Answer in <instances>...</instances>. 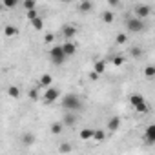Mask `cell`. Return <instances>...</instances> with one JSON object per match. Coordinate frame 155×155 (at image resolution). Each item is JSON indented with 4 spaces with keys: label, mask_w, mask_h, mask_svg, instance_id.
<instances>
[{
    "label": "cell",
    "mask_w": 155,
    "mask_h": 155,
    "mask_svg": "<svg viewBox=\"0 0 155 155\" xmlns=\"http://www.w3.org/2000/svg\"><path fill=\"white\" fill-rule=\"evenodd\" d=\"M49 58H51V62H53L55 66H62V64L68 60V57H66L64 51H62V46H53L51 51H49Z\"/></svg>",
    "instance_id": "cell-3"
},
{
    "label": "cell",
    "mask_w": 155,
    "mask_h": 155,
    "mask_svg": "<svg viewBox=\"0 0 155 155\" xmlns=\"http://www.w3.org/2000/svg\"><path fill=\"white\" fill-rule=\"evenodd\" d=\"M130 102H131V106L137 110V111H140V113H146L150 108H148V104H146V101H144V97H140V95H131L130 97Z\"/></svg>",
    "instance_id": "cell-4"
},
{
    "label": "cell",
    "mask_w": 155,
    "mask_h": 155,
    "mask_svg": "<svg viewBox=\"0 0 155 155\" xmlns=\"http://www.w3.org/2000/svg\"><path fill=\"white\" fill-rule=\"evenodd\" d=\"M22 142H24V146H33V142H35V135L29 133V131H26V133L22 135Z\"/></svg>",
    "instance_id": "cell-11"
},
{
    "label": "cell",
    "mask_w": 155,
    "mask_h": 155,
    "mask_svg": "<svg viewBox=\"0 0 155 155\" xmlns=\"http://www.w3.org/2000/svg\"><path fill=\"white\" fill-rule=\"evenodd\" d=\"M62 108L68 111V113H75V111H81L84 106H82V99L77 95V93H68L64 99H62Z\"/></svg>",
    "instance_id": "cell-1"
},
{
    "label": "cell",
    "mask_w": 155,
    "mask_h": 155,
    "mask_svg": "<svg viewBox=\"0 0 155 155\" xmlns=\"http://www.w3.org/2000/svg\"><path fill=\"white\" fill-rule=\"evenodd\" d=\"M51 86H53V77L48 75V73L42 75V79H40V88H46V90H48V88H51Z\"/></svg>",
    "instance_id": "cell-10"
},
{
    "label": "cell",
    "mask_w": 155,
    "mask_h": 155,
    "mask_svg": "<svg viewBox=\"0 0 155 155\" xmlns=\"http://www.w3.org/2000/svg\"><path fill=\"white\" fill-rule=\"evenodd\" d=\"M113 62H115L117 66H120V64L124 62V57H120V55H119V57H115V60H113Z\"/></svg>",
    "instance_id": "cell-28"
},
{
    "label": "cell",
    "mask_w": 155,
    "mask_h": 155,
    "mask_svg": "<svg viewBox=\"0 0 155 155\" xmlns=\"http://www.w3.org/2000/svg\"><path fill=\"white\" fill-rule=\"evenodd\" d=\"M91 9V2H82L81 4V11H90Z\"/></svg>",
    "instance_id": "cell-25"
},
{
    "label": "cell",
    "mask_w": 155,
    "mask_h": 155,
    "mask_svg": "<svg viewBox=\"0 0 155 155\" xmlns=\"http://www.w3.org/2000/svg\"><path fill=\"white\" fill-rule=\"evenodd\" d=\"M62 51H64V55L69 58L71 55H75V51H77V46H75L73 42H66V44H62Z\"/></svg>",
    "instance_id": "cell-8"
},
{
    "label": "cell",
    "mask_w": 155,
    "mask_h": 155,
    "mask_svg": "<svg viewBox=\"0 0 155 155\" xmlns=\"http://www.w3.org/2000/svg\"><path fill=\"white\" fill-rule=\"evenodd\" d=\"M35 6H37V4H35V2H31V0L24 2V8H26V9H29V11H33V9H35Z\"/></svg>",
    "instance_id": "cell-24"
},
{
    "label": "cell",
    "mask_w": 155,
    "mask_h": 155,
    "mask_svg": "<svg viewBox=\"0 0 155 155\" xmlns=\"http://www.w3.org/2000/svg\"><path fill=\"white\" fill-rule=\"evenodd\" d=\"M144 73H146V77H148V79H151V77L155 75V68H153V66H148Z\"/></svg>",
    "instance_id": "cell-20"
},
{
    "label": "cell",
    "mask_w": 155,
    "mask_h": 155,
    "mask_svg": "<svg viewBox=\"0 0 155 155\" xmlns=\"http://www.w3.org/2000/svg\"><path fill=\"white\" fill-rule=\"evenodd\" d=\"M119 126H120V119H119V117H113V119L110 120V124H108V130H110V131H117Z\"/></svg>",
    "instance_id": "cell-12"
},
{
    "label": "cell",
    "mask_w": 155,
    "mask_h": 155,
    "mask_svg": "<svg viewBox=\"0 0 155 155\" xmlns=\"http://www.w3.org/2000/svg\"><path fill=\"white\" fill-rule=\"evenodd\" d=\"M150 11H151V8H150V6H144V4H142V6H137V9H135L137 18H140V20H142L144 17H148V15H150Z\"/></svg>",
    "instance_id": "cell-7"
},
{
    "label": "cell",
    "mask_w": 155,
    "mask_h": 155,
    "mask_svg": "<svg viewBox=\"0 0 155 155\" xmlns=\"http://www.w3.org/2000/svg\"><path fill=\"white\" fill-rule=\"evenodd\" d=\"M104 137H106V133H104L102 130H97V131L93 130V137H91V139H95V140H102Z\"/></svg>",
    "instance_id": "cell-17"
},
{
    "label": "cell",
    "mask_w": 155,
    "mask_h": 155,
    "mask_svg": "<svg viewBox=\"0 0 155 155\" xmlns=\"http://www.w3.org/2000/svg\"><path fill=\"white\" fill-rule=\"evenodd\" d=\"M140 55H142V49H140V48H131V57L139 58Z\"/></svg>",
    "instance_id": "cell-21"
},
{
    "label": "cell",
    "mask_w": 155,
    "mask_h": 155,
    "mask_svg": "<svg viewBox=\"0 0 155 155\" xmlns=\"http://www.w3.org/2000/svg\"><path fill=\"white\" fill-rule=\"evenodd\" d=\"M31 22H33V26H35V28H37V29H42V26H44V24H42V20H40V18H38V17H37V18H33V20H31Z\"/></svg>",
    "instance_id": "cell-23"
},
{
    "label": "cell",
    "mask_w": 155,
    "mask_h": 155,
    "mask_svg": "<svg viewBox=\"0 0 155 155\" xmlns=\"http://www.w3.org/2000/svg\"><path fill=\"white\" fill-rule=\"evenodd\" d=\"M57 99H58V90H57V88H53V86H51V88H48V90H46V93H44V101H46L48 104H51V102H55Z\"/></svg>",
    "instance_id": "cell-5"
},
{
    "label": "cell",
    "mask_w": 155,
    "mask_h": 155,
    "mask_svg": "<svg viewBox=\"0 0 155 155\" xmlns=\"http://www.w3.org/2000/svg\"><path fill=\"white\" fill-rule=\"evenodd\" d=\"M62 122H55V124H51V131L55 133V135H58V133H62Z\"/></svg>",
    "instance_id": "cell-16"
},
{
    "label": "cell",
    "mask_w": 155,
    "mask_h": 155,
    "mask_svg": "<svg viewBox=\"0 0 155 155\" xmlns=\"http://www.w3.org/2000/svg\"><path fill=\"white\" fill-rule=\"evenodd\" d=\"M6 35H8V37L17 35V28H15V26H8V28H6Z\"/></svg>",
    "instance_id": "cell-18"
},
{
    "label": "cell",
    "mask_w": 155,
    "mask_h": 155,
    "mask_svg": "<svg viewBox=\"0 0 155 155\" xmlns=\"http://www.w3.org/2000/svg\"><path fill=\"white\" fill-rule=\"evenodd\" d=\"M69 151H71V144H68V142L60 144V153H69Z\"/></svg>",
    "instance_id": "cell-19"
},
{
    "label": "cell",
    "mask_w": 155,
    "mask_h": 155,
    "mask_svg": "<svg viewBox=\"0 0 155 155\" xmlns=\"http://www.w3.org/2000/svg\"><path fill=\"white\" fill-rule=\"evenodd\" d=\"M28 18H29V20H33V18H37V13H35V9L28 13Z\"/></svg>",
    "instance_id": "cell-29"
},
{
    "label": "cell",
    "mask_w": 155,
    "mask_h": 155,
    "mask_svg": "<svg viewBox=\"0 0 155 155\" xmlns=\"http://www.w3.org/2000/svg\"><path fill=\"white\" fill-rule=\"evenodd\" d=\"M29 95H31V99H37V97H38V93H37V90H31V93H29Z\"/></svg>",
    "instance_id": "cell-30"
},
{
    "label": "cell",
    "mask_w": 155,
    "mask_h": 155,
    "mask_svg": "<svg viewBox=\"0 0 155 155\" xmlns=\"http://www.w3.org/2000/svg\"><path fill=\"white\" fill-rule=\"evenodd\" d=\"M93 137V130H90V128H86V130H82L81 131V139H84V140H88V139H91Z\"/></svg>",
    "instance_id": "cell-14"
},
{
    "label": "cell",
    "mask_w": 155,
    "mask_h": 155,
    "mask_svg": "<svg viewBox=\"0 0 155 155\" xmlns=\"http://www.w3.org/2000/svg\"><path fill=\"white\" fill-rule=\"evenodd\" d=\"M95 73L99 75V73H104V62H97L95 64Z\"/></svg>",
    "instance_id": "cell-22"
},
{
    "label": "cell",
    "mask_w": 155,
    "mask_h": 155,
    "mask_svg": "<svg viewBox=\"0 0 155 155\" xmlns=\"http://www.w3.org/2000/svg\"><path fill=\"white\" fill-rule=\"evenodd\" d=\"M8 93H9V97H13V99H17V97L20 95V90H18L17 86H9V90H8Z\"/></svg>",
    "instance_id": "cell-15"
},
{
    "label": "cell",
    "mask_w": 155,
    "mask_h": 155,
    "mask_svg": "<svg viewBox=\"0 0 155 155\" xmlns=\"http://www.w3.org/2000/svg\"><path fill=\"white\" fill-rule=\"evenodd\" d=\"M126 29L131 31V33H140V31L146 29V24L137 17H128L126 18Z\"/></svg>",
    "instance_id": "cell-2"
},
{
    "label": "cell",
    "mask_w": 155,
    "mask_h": 155,
    "mask_svg": "<svg viewBox=\"0 0 155 155\" xmlns=\"http://www.w3.org/2000/svg\"><path fill=\"white\" fill-rule=\"evenodd\" d=\"M104 22H113V15L111 13H104Z\"/></svg>",
    "instance_id": "cell-27"
},
{
    "label": "cell",
    "mask_w": 155,
    "mask_h": 155,
    "mask_svg": "<svg viewBox=\"0 0 155 155\" xmlns=\"http://www.w3.org/2000/svg\"><path fill=\"white\" fill-rule=\"evenodd\" d=\"M144 139H146L148 144H153V142H155V124H150V126L146 128V131H144Z\"/></svg>",
    "instance_id": "cell-6"
},
{
    "label": "cell",
    "mask_w": 155,
    "mask_h": 155,
    "mask_svg": "<svg viewBox=\"0 0 155 155\" xmlns=\"http://www.w3.org/2000/svg\"><path fill=\"white\" fill-rule=\"evenodd\" d=\"M62 33H64V37L68 38V42H71V37L75 35V28H73V26H66Z\"/></svg>",
    "instance_id": "cell-13"
},
{
    "label": "cell",
    "mask_w": 155,
    "mask_h": 155,
    "mask_svg": "<svg viewBox=\"0 0 155 155\" xmlns=\"http://www.w3.org/2000/svg\"><path fill=\"white\" fill-rule=\"evenodd\" d=\"M126 38H128V37H126L124 33H120V35L117 37V42H119V44H124V42H126Z\"/></svg>",
    "instance_id": "cell-26"
},
{
    "label": "cell",
    "mask_w": 155,
    "mask_h": 155,
    "mask_svg": "<svg viewBox=\"0 0 155 155\" xmlns=\"http://www.w3.org/2000/svg\"><path fill=\"white\" fill-rule=\"evenodd\" d=\"M75 122H77L75 113H66V115H64V119H62V126H68V128L75 126Z\"/></svg>",
    "instance_id": "cell-9"
},
{
    "label": "cell",
    "mask_w": 155,
    "mask_h": 155,
    "mask_svg": "<svg viewBox=\"0 0 155 155\" xmlns=\"http://www.w3.org/2000/svg\"><path fill=\"white\" fill-rule=\"evenodd\" d=\"M51 40H53V35H51V33H49V35H48V37H46V42H51Z\"/></svg>",
    "instance_id": "cell-31"
}]
</instances>
